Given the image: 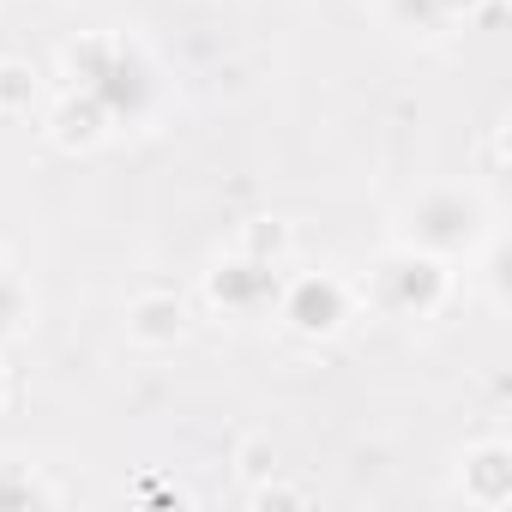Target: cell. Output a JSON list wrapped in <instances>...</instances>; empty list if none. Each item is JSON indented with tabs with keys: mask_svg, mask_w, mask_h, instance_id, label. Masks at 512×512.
Wrapping results in <instances>:
<instances>
[{
	"mask_svg": "<svg viewBox=\"0 0 512 512\" xmlns=\"http://www.w3.org/2000/svg\"><path fill=\"white\" fill-rule=\"evenodd\" d=\"M235 464H241V476H253V482H260V476H272V470H278V452H272L266 440H241Z\"/></svg>",
	"mask_w": 512,
	"mask_h": 512,
	"instance_id": "5bb4252c",
	"label": "cell"
},
{
	"mask_svg": "<svg viewBox=\"0 0 512 512\" xmlns=\"http://www.w3.org/2000/svg\"><path fill=\"white\" fill-rule=\"evenodd\" d=\"M247 500H253V506H308L302 488H284V482H266V476H260V488H253Z\"/></svg>",
	"mask_w": 512,
	"mask_h": 512,
	"instance_id": "9a60e30c",
	"label": "cell"
},
{
	"mask_svg": "<svg viewBox=\"0 0 512 512\" xmlns=\"http://www.w3.org/2000/svg\"><path fill=\"white\" fill-rule=\"evenodd\" d=\"M181 332H187V308H181V296H169V290H145V296H133V308H127V338H133V344H145V350H169V344H181Z\"/></svg>",
	"mask_w": 512,
	"mask_h": 512,
	"instance_id": "ba28073f",
	"label": "cell"
},
{
	"mask_svg": "<svg viewBox=\"0 0 512 512\" xmlns=\"http://www.w3.org/2000/svg\"><path fill=\"white\" fill-rule=\"evenodd\" d=\"M37 67L31 61H0V115H31L37 103Z\"/></svg>",
	"mask_w": 512,
	"mask_h": 512,
	"instance_id": "30bf717a",
	"label": "cell"
},
{
	"mask_svg": "<svg viewBox=\"0 0 512 512\" xmlns=\"http://www.w3.org/2000/svg\"><path fill=\"white\" fill-rule=\"evenodd\" d=\"M386 19L410 37H446V13H440V0H386Z\"/></svg>",
	"mask_w": 512,
	"mask_h": 512,
	"instance_id": "8fae6325",
	"label": "cell"
},
{
	"mask_svg": "<svg viewBox=\"0 0 512 512\" xmlns=\"http://www.w3.org/2000/svg\"><path fill=\"white\" fill-rule=\"evenodd\" d=\"M25 320H31V290L19 284V272H13L7 260H0V344L19 338Z\"/></svg>",
	"mask_w": 512,
	"mask_h": 512,
	"instance_id": "7c38bea8",
	"label": "cell"
},
{
	"mask_svg": "<svg viewBox=\"0 0 512 512\" xmlns=\"http://www.w3.org/2000/svg\"><path fill=\"white\" fill-rule=\"evenodd\" d=\"M278 284H284V266H266V260H247V253H229V260H217L205 272V302L217 314H266L278 302Z\"/></svg>",
	"mask_w": 512,
	"mask_h": 512,
	"instance_id": "5b68a950",
	"label": "cell"
},
{
	"mask_svg": "<svg viewBox=\"0 0 512 512\" xmlns=\"http://www.w3.org/2000/svg\"><path fill=\"white\" fill-rule=\"evenodd\" d=\"M61 73H67L73 91H91V97L109 109L115 133H121V127H139V121L151 115V103H157L151 61H145L127 37H115V31H85V37H73V43L61 49Z\"/></svg>",
	"mask_w": 512,
	"mask_h": 512,
	"instance_id": "6da1fadb",
	"label": "cell"
},
{
	"mask_svg": "<svg viewBox=\"0 0 512 512\" xmlns=\"http://www.w3.org/2000/svg\"><path fill=\"white\" fill-rule=\"evenodd\" d=\"M494 7V0H440V13H446V25H476L482 13Z\"/></svg>",
	"mask_w": 512,
	"mask_h": 512,
	"instance_id": "2e32d148",
	"label": "cell"
},
{
	"mask_svg": "<svg viewBox=\"0 0 512 512\" xmlns=\"http://www.w3.org/2000/svg\"><path fill=\"white\" fill-rule=\"evenodd\" d=\"M13 398V380H7V362H0V404H7Z\"/></svg>",
	"mask_w": 512,
	"mask_h": 512,
	"instance_id": "e0dca14e",
	"label": "cell"
},
{
	"mask_svg": "<svg viewBox=\"0 0 512 512\" xmlns=\"http://www.w3.org/2000/svg\"><path fill=\"white\" fill-rule=\"evenodd\" d=\"M31 500H61V488H49L25 464H0V506H31Z\"/></svg>",
	"mask_w": 512,
	"mask_h": 512,
	"instance_id": "4fadbf2b",
	"label": "cell"
},
{
	"mask_svg": "<svg viewBox=\"0 0 512 512\" xmlns=\"http://www.w3.org/2000/svg\"><path fill=\"white\" fill-rule=\"evenodd\" d=\"M272 308H278V320L296 338L320 344V338H338L344 332V320L356 308V290L344 278H332V272H302V278H284L278 284V302Z\"/></svg>",
	"mask_w": 512,
	"mask_h": 512,
	"instance_id": "277c9868",
	"label": "cell"
},
{
	"mask_svg": "<svg viewBox=\"0 0 512 512\" xmlns=\"http://www.w3.org/2000/svg\"><path fill=\"white\" fill-rule=\"evenodd\" d=\"M290 223L284 217H253V223H241V241H235V253H247V260H266V266H284L290 260Z\"/></svg>",
	"mask_w": 512,
	"mask_h": 512,
	"instance_id": "9c48e42d",
	"label": "cell"
},
{
	"mask_svg": "<svg viewBox=\"0 0 512 512\" xmlns=\"http://www.w3.org/2000/svg\"><path fill=\"white\" fill-rule=\"evenodd\" d=\"M458 488L476 512H500L512 506V446L506 440H482L458 458Z\"/></svg>",
	"mask_w": 512,
	"mask_h": 512,
	"instance_id": "8992f818",
	"label": "cell"
},
{
	"mask_svg": "<svg viewBox=\"0 0 512 512\" xmlns=\"http://www.w3.org/2000/svg\"><path fill=\"white\" fill-rule=\"evenodd\" d=\"M452 296V260H434L422 247H386L368 272V302L392 320H428Z\"/></svg>",
	"mask_w": 512,
	"mask_h": 512,
	"instance_id": "3957f363",
	"label": "cell"
},
{
	"mask_svg": "<svg viewBox=\"0 0 512 512\" xmlns=\"http://www.w3.org/2000/svg\"><path fill=\"white\" fill-rule=\"evenodd\" d=\"M115 133V121H109V109L91 97V91H61V103L49 109V139L61 145V151H97L103 139Z\"/></svg>",
	"mask_w": 512,
	"mask_h": 512,
	"instance_id": "52a82bcc",
	"label": "cell"
},
{
	"mask_svg": "<svg viewBox=\"0 0 512 512\" xmlns=\"http://www.w3.org/2000/svg\"><path fill=\"white\" fill-rule=\"evenodd\" d=\"M404 247H422L434 260H470V253L488 241V205L464 187H428L404 205L398 223Z\"/></svg>",
	"mask_w": 512,
	"mask_h": 512,
	"instance_id": "7a4b0ae2",
	"label": "cell"
}]
</instances>
